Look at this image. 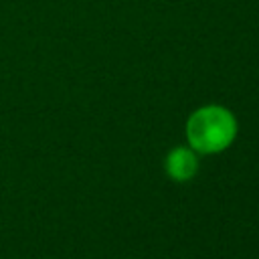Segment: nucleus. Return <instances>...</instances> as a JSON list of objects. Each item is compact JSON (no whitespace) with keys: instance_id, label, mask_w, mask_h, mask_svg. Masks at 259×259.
<instances>
[{"instance_id":"nucleus-2","label":"nucleus","mask_w":259,"mask_h":259,"mask_svg":"<svg viewBox=\"0 0 259 259\" xmlns=\"http://www.w3.org/2000/svg\"><path fill=\"white\" fill-rule=\"evenodd\" d=\"M196 170H198V158L192 148L178 146L170 150V154L166 156V172L176 182L190 180L196 174Z\"/></svg>"},{"instance_id":"nucleus-1","label":"nucleus","mask_w":259,"mask_h":259,"mask_svg":"<svg viewBox=\"0 0 259 259\" xmlns=\"http://www.w3.org/2000/svg\"><path fill=\"white\" fill-rule=\"evenodd\" d=\"M237 136V119L223 105L198 107L186 121V138L194 152L217 154L233 144Z\"/></svg>"}]
</instances>
